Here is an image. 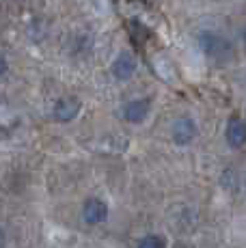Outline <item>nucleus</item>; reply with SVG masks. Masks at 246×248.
I'll use <instances>...</instances> for the list:
<instances>
[{"mask_svg":"<svg viewBox=\"0 0 246 248\" xmlns=\"http://www.w3.org/2000/svg\"><path fill=\"white\" fill-rule=\"evenodd\" d=\"M199 47L203 50V54L207 59L216 61V63H227L233 56V46H231L229 39H225L218 32L212 31H203L199 35Z\"/></svg>","mask_w":246,"mask_h":248,"instance_id":"1","label":"nucleus"},{"mask_svg":"<svg viewBox=\"0 0 246 248\" xmlns=\"http://www.w3.org/2000/svg\"><path fill=\"white\" fill-rule=\"evenodd\" d=\"M171 132H173V140L177 142V145L184 147V145H190V142L195 140L197 125H195V121H192L190 117H179L177 121L173 123Z\"/></svg>","mask_w":246,"mask_h":248,"instance_id":"2","label":"nucleus"},{"mask_svg":"<svg viewBox=\"0 0 246 248\" xmlns=\"http://www.w3.org/2000/svg\"><path fill=\"white\" fill-rule=\"evenodd\" d=\"M82 218L87 225H99L108 218V205L102 199H87L82 205Z\"/></svg>","mask_w":246,"mask_h":248,"instance_id":"3","label":"nucleus"},{"mask_svg":"<svg viewBox=\"0 0 246 248\" xmlns=\"http://www.w3.org/2000/svg\"><path fill=\"white\" fill-rule=\"evenodd\" d=\"M225 138H227V142H229V147H233V149L244 147L246 145V123L238 117L229 119L227 127H225Z\"/></svg>","mask_w":246,"mask_h":248,"instance_id":"4","label":"nucleus"},{"mask_svg":"<svg viewBox=\"0 0 246 248\" xmlns=\"http://www.w3.org/2000/svg\"><path fill=\"white\" fill-rule=\"evenodd\" d=\"M80 108H82V104H80V99L76 97H63L59 99V102L54 104V119L56 121H72V119L78 117Z\"/></svg>","mask_w":246,"mask_h":248,"instance_id":"5","label":"nucleus"},{"mask_svg":"<svg viewBox=\"0 0 246 248\" xmlns=\"http://www.w3.org/2000/svg\"><path fill=\"white\" fill-rule=\"evenodd\" d=\"M134 71H136V59L130 52H121L115 59V63H112V74H115V78L127 80V78H132Z\"/></svg>","mask_w":246,"mask_h":248,"instance_id":"6","label":"nucleus"},{"mask_svg":"<svg viewBox=\"0 0 246 248\" xmlns=\"http://www.w3.org/2000/svg\"><path fill=\"white\" fill-rule=\"evenodd\" d=\"M147 114H149V102L147 99H132V102H127L125 108H123V117H125V121H130V123L145 121Z\"/></svg>","mask_w":246,"mask_h":248,"instance_id":"7","label":"nucleus"},{"mask_svg":"<svg viewBox=\"0 0 246 248\" xmlns=\"http://www.w3.org/2000/svg\"><path fill=\"white\" fill-rule=\"evenodd\" d=\"M138 248H167V244H164V240L160 235H145L138 242Z\"/></svg>","mask_w":246,"mask_h":248,"instance_id":"8","label":"nucleus"},{"mask_svg":"<svg viewBox=\"0 0 246 248\" xmlns=\"http://www.w3.org/2000/svg\"><path fill=\"white\" fill-rule=\"evenodd\" d=\"M4 71H7V59H4V56L0 54V76H2Z\"/></svg>","mask_w":246,"mask_h":248,"instance_id":"9","label":"nucleus"},{"mask_svg":"<svg viewBox=\"0 0 246 248\" xmlns=\"http://www.w3.org/2000/svg\"><path fill=\"white\" fill-rule=\"evenodd\" d=\"M242 41H244V46H246V26H244V31H242Z\"/></svg>","mask_w":246,"mask_h":248,"instance_id":"10","label":"nucleus"}]
</instances>
